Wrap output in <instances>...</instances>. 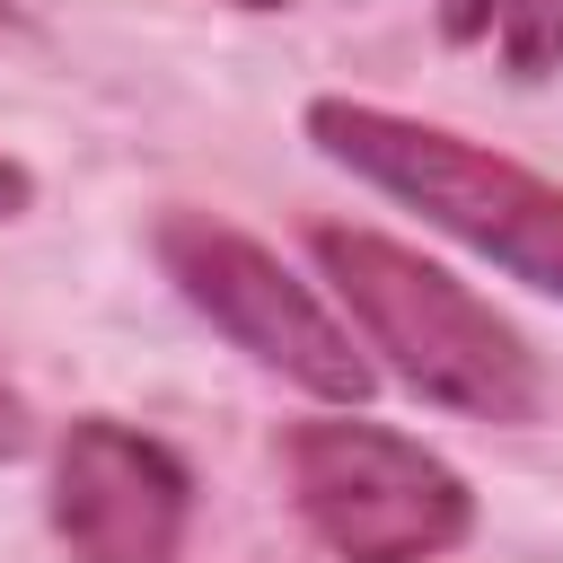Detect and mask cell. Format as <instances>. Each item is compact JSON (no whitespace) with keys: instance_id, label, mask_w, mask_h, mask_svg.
I'll return each instance as SVG.
<instances>
[{"instance_id":"10","label":"cell","mask_w":563,"mask_h":563,"mask_svg":"<svg viewBox=\"0 0 563 563\" xmlns=\"http://www.w3.org/2000/svg\"><path fill=\"white\" fill-rule=\"evenodd\" d=\"M238 9H290V0H238Z\"/></svg>"},{"instance_id":"8","label":"cell","mask_w":563,"mask_h":563,"mask_svg":"<svg viewBox=\"0 0 563 563\" xmlns=\"http://www.w3.org/2000/svg\"><path fill=\"white\" fill-rule=\"evenodd\" d=\"M440 35H449V44L493 35V0H440Z\"/></svg>"},{"instance_id":"1","label":"cell","mask_w":563,"mask_h":563,"mask_svg":"<svg viewBox=\"0 0 563 563\" xmlns=\"http://www.w3.org/2000/svg\"><path fill=\"white\" fill-rule=\"evenodd\" d=\"M317 273L334 282V299L352 308V325L369 334V352H387V369L449 413L475 422H537L545 405V369L528 352V334L510 317H493L457 273L422 264L413 246L378 238V229H308Z\"/></svg>"},{"instance_id":"5","label":"cell","mask_w":563,"mask_h":563,"mask_svg":"<svg viewBox=\"0 0 563 563\" xmlns=\"http://www.w3.org/2000/svg\"><path fill=\"white\" fill-rule=\"evenodd\" d=\"M53 528L79 563H176L194 528V475L132 422H70L53 449Z\"/></svg>"},{"instance_id":"3","label":"cell","mask_w":563,"mask_h":563,"mask_svg":"<svg viewBox=\"0 0 563 563\" xmlns=\"http://www.w3.org/2000/svg\"><path fill=\"white\" fill-rule=\"evenodd\" d=\"M282 475L334 563H440L475 528L466 475L387 422H352V405L325 422H290Z\"/></svg>"},{"instance_id":"9","label":"cell","mask_w":563,"mask_h":563,"mask_svg":"<svg viewBox=\"0 0 563 563\" xmlns=\"http://www.w3.org/2000/svg\"><path fill=\"white\" fill-rule=\"evenodd\" d=\"M26 202H35V176H26L18 158H0V220H9V211H26Z\"/></svg>"},{"instance_id":"7","label":"cell","mask_w":563,"mask_h":563,"mask_svg":"<svg viewBox=\"0 0 563 563\" xmlns=\"http://www.w3.org/2000/svg\"><path fill=\"white\" fill-rule=\"evenodd\" d=\"M35 440V413H26V396H18V378L0 369V457H18Z\"/></svg>"},{"instance_id":"2","label":"cell","mask_w":563,"mask_h":563,"mask_svg":"<svg viewBox=\"0 0 563 563\" xmlns=\"http://www.w3.org/2000/svg\"><path fill=\"white\" fill-rule=\"evenodd\" d=\"M308 141L334 167H352L361 185L413 202L457 246L493 255L510 282L563 299V185H545L537 167L493 158V150H475L440 123H413V114H387V106H361V97H317Z\"/></svg>"},{"instance_id":"4","label":"cell","mask_w":563,"mask_h":563,"mask_svg":"<svg viewBox=\"0 0 563 563\" xmlns=\"http://www.w3.org/2000/svg\"><path fill=\"white\" fill-rule=\"evenodd\" d=\"M158 264H167V282H176L246 361H264L273 378H290V387L361 413L369 361L352 352L343 317H334L299 273H282L273 246H255L246 229H229V220H211V211H167V220H158Z\"/></svg>"},{"instance_id":"6","label":"cell","mask_w":563,"mask_h":563,"mask_svg":"<svg viewBox=\"0 0 563 563\" xmlns=\"http://www.w3.org/2000/svg\"><path fill=\"white\" fill-rule=\"evenodd\" d=\"M501 62H510V79H554L563 70V0H501Z\"/></svg>"}]
</instances>
